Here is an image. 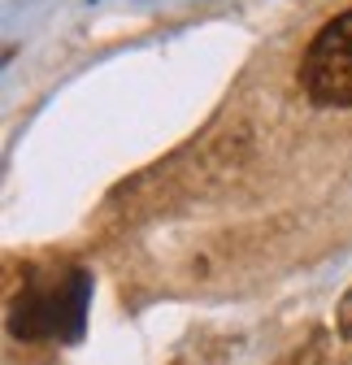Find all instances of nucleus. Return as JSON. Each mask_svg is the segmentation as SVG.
<instances>
[{
  "label": "nucleus",
  "mask_w": 352,
  "mask_h": 365,
  "mask_svg": "<svg viewBox=\"0 0 352 365\" xmlns=\"http://www.w3.org/2000/svg\"><path fill=\"white\" fill-rule=\"evenodd\" d=\"M300 87L322 109H352V9L314 35L300 61Z\"/></svg>",
  "instance_id": "nucleus-1"
},
{
  "label": "nucleus",
  "mask_w": 352,
  "mask_h": 365,
  "mask_svg": "<svg viewBox=\"0 0 352 365\" xmlns=\"http://www.w3.org/2000/svg\"><path fill=\"white\" fill-rule=\"evenodd\" d=\"M339 335L352 339V287H348V296H343V304H339Z\"/></svg>",
  "instance_id": "nucleus-2"
}]
</instances>
